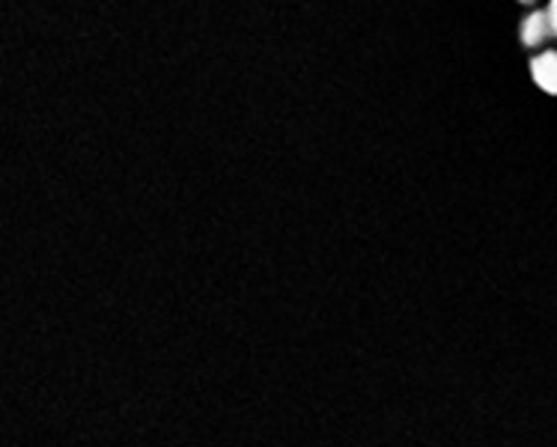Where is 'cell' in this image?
<instances>
[{
  "label": "cell",
  "mask_w": 557,
  "mask_h": 447,
  "mask_svg": "<svg viewBox=\"0 0 557 447\" xmlns=\"http://www.w3.org/2000/svg\"><path fill=\"white\" fill-rule=\"evenodd\" d=\"M519 36H522L524 48H546L548 39H555L548 10L528 12V15H524L522 27H519Z\"/></svg>",
  "instance_id": "obj_1"
},
{
  "label": "cell",
  "mask_w": 557,
  "mask_h": 447,
  "mask_svg": "<svg viewBox=\"0 0 557 447\" xmlns=\"http://www.w3.org/2000/svg\"><path fill=\"white\" fill-rule=\"evenodd\" d=\"M531 75L536 87L548 96H557V48H543L531 60Z\"/></svg>",
  "instance_id": "obj_2"
},
{
  "label": "cell",
  "mask_w": 557,
  "mask_h": 447,
  "mask_svg": "<svg viewBox=\"0 0 557 447\" xmlns=\"http://www.w3.org/2000/svg\"><path fill=\"white\" fill-rule=\"evenodd\" d=\"M548 18H552V30H555V39H557V0H548Z\"/></svg>",
  "instance_id": "obj_3"
},
{
  "label": "cell",
  "mask_w": 557,
  "mask_h": 447,
  "mask_svg": "<svg viewBox=\"0 0 557 447\" xmlns=\"http://www.w3.org/2000/svg\"><path fill=\"white\" fill-rule=\"evenodd\" d=\"M519 3H524V7H534L536 0H519Z\"/></svg>",
  "instance_id": "obj_4"
}]
</instances>
